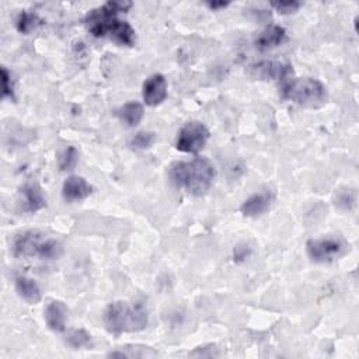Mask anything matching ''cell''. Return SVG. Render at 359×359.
Returning a JSON list of instances; mask_svg holds the SVG:
<instances>
[{
  "label": "cell",
  "mask_w": 359,
  "mask_h": 359,
  "mask_svg": "<svg viewBox=\"0 0 359 359\" xmlns=\"http://www.w3.org/2000/svg\"><path fill=\"white\" fill-rule=\"evenodd\" d=\"M132 3L130 2H108L104 6L91 10L84 24L90 34L97 38L110 37L119 45L132 47L137 43V32L129 23L118 19L119 13H126Z\"/></svg>",
  "instance_id": "6da1fadb"
},
{
  "label": "cell",
  "mask_w": 359,
  "mask_h": 359,
  "mask_svg": "<svg viewBox=\"0 0 359 359\" xmlns=\"http://www.w3.org/2000/svg\"><path fill=\"white\" fill-rule=\"evenodd\" d=\"M216 170L205 157H197L189 161L174 163L170 169V178L178 188L185 189L195 197H202L213 185Z\"/></svg>",
  "instance_id": "7a4b0ae2"
},
{
  "label": "cell",
  "mask_w": 359,
  "mask_h": 359,
  "mask_svg": "<svg viewBox=\"0 0 359 359\" xmlns=\"http://www.w3.org/2000/svg\"><path fill=\"white\" fill-rule=\"evenodd\" d=\"M103 321L108 333L119 336L124 333H137L146 329L149 316L142 302L129 305L128 302L118 301L110 303L106 308Z\"/></svg>",
  "instance_id": "3957f363"
},
{
  "label": "cell",
  "mask_w": 359,
  "mask_h": 359,
  "mask_svg": "<svg viewBox=\"0 0 359 359\" xmlns=\"http://www.w3.org/2000/svg\"><path fill=\"white\" fill-rule=\"evenodd\" d=\"M63 251L62 244L40 231H27L13 240V255L17 258L38 257L41 259H56Z\"/></svg>",
  "instance_id": "277c9868"
},
{
  "label": "cell",
  "mask_w": 359,
  "mask_h": 359,
  "mask_svg": "<svg viewBox=\"0 0 359 359\" xmlns=\"http://www.w3.org/2000/svg\"><path fill=\"white\" fill-rule=\"evenodd\" d=\"M282 97L301 107L319 108L327 103L329 93L320 80L303 78L286 83L282 89Z\"/></svg>",
  "instance_id": "5b68a950"
},
{
  "label": "cell",
  "mask_w": 359,
  "mask_h": 359,
  "mask_svg": "<svg viewBox=\"0 0 359 359\" xmlns=\"http://www.w3.org/2000/svg\"><path fill=\"white\" fill-rule=\"evenodd\" d=\"M209 135V129L202 122L189 121L180 129L176 139V149L183 153H198L208 143Z\"/></svg>",
  "instance_id": "8992f818"
},
{
  "label": "cell",
  "mask_w": 359,
  "mask_h": 359,
  "mask_svg": "<svg viewBox=\"0 0 359 359\" xmlns=\"http://www.w3.org/2000/svg\"><path fill=\"white\" fill-rule=\"evenodd\" d=\"M348 250L347 243L340 238L313 239L306 244L308 255L314 263H333Z\"/></svg>",
  "instance_id": "52a82bcc"
},
{
  "label": "cell",
  "mask_w": 359,
  "mask_h": 359,
  "mask_svg": "<svg viewBox=\"0 0 359 359\" xmlns=\"http://www.w3.org/2000/svg\"><path fill=\"white\" fill-rule=\"evenodd\" d=\"M250 75L254 79L266 82H281L293 75L290 65L279 60H263L250 67Z\"/></svg>",
  "instance_id": "ba28073f"
},
{
  "label": "cell",
  "mask_w": 359,
  "mask_h": 359,
  "mask_svg": "<svg viewBox=\"0 0 359 359\" xmlns=\"http://www.w3.org/2000/svg\"><path fill=\"white\" fill-rule=\"evenodd\" d=\"M275 200L277 195L273 189H263L247 198L242 204L240 212L247 218H258L271 209Z\"/></svg>",
  "instance_id": "9c48e42d"
},
{
  "label": "cell",
  "mask_w": 359,
  "mask_h": 359,
  "mask_svg": "<svg viewBox=\"0 0 359 359\" xmlns=\"http://www.w3.org/2000/svg\"><path fill=\"white\" fill-rule=\"evenodd\" d=\"M142 97L146 106L156 107L160 106L167 97V80L166 78L156 73L146 79L142 89Z\"/></svg>",
  "instance_id": "30bf717a"
},
{
  "label": "cell",
  "mask_w": 359,
  "mask_h": 359,
  "mask_svg": "<svg viewBox=\"0 0 359 359\" xmlns=\"http://www.w3.org/2000/svg\"><path fill=\"white\" fill-rule=\"evenodd\" d=\"M93 192V187L79 176H71L65 180L62 185V197L67 202H79L89 198Z\"/></svg>",
  "instance_id": "8fae6325"
},
{
  "label": "cell",
  "mask_w": 359,
  "mask_h": 359,
  "mask_svg": "<svg viewBox=\"0 0 359 359\" xmlns=\"http://www.w3.org/2000/svg\"><path fill=\"white\" fill-rule=\"evenodd\" d=\"M21 207L23 211L34 213L47 207V200L44 192L38 184H27L21 188Z\"/></svg>",
  "instance_id": "7c38bea8"
},
{
  "label": "cell",
  "mask_w": 359,
  "mask_h": 359,
  "mask_svg": "<svg viewBox=\"0 0 359 359\" xmlns=\"http://www.w3.org/2000/svg\"><path fill=\"white\" fill-rule=\"evenodd\" d=\"M45 321L54 333H63L67 330L68 308L59 301L51 302L45 309Z\"/></svg>",
  "instance_id": "4fadbf2b"
},
{
  "label": "cell",
  "mask_w": 359,
  "mask_h": 359,
  "mask_svg": "<svg viewBox=\"0 0 359 359\" xmlns=\"http://www.w3.org/2000/svg\"><path fill=\"white\" fill-rule=\"evenodd\" d=\"M14 285H16L17 295L28 305H37L41 302L43 292L34 279H31L28 277H17Z\"/></svg>",
  "instance_id": "5bb4252c"
},
{
  "label": "cell",
  "mask_w": 359,
  "mask_h": 359,
  "mask_svg": "<svg viewBox=\"0 0 359 359\" xmlns=\"http://www.w3.org/2000/svg\"><path fill=\"white\" fill-rule=\"evenodd\" d=\"M288 40L286 30L281 25H270L267 30L261 32L257 38L255 45L259 49H271L282 45Z\"/></svg>",
  "instance_id": "9a60e30c"
},
{
  "label": "cell",
  "mask_w": 359,
  "mask_h": 359,
  "mask_svg": "<svg viewBox=\"0 0 359 359\" xmlns=\"http://www.w3.org/2000/svg\"><path fill=\"white\" fill-rule=\"evenodd\" d=\"M118 117L124 124H126L130 128H134V126L139 125L145 117L143 106L139 103H135V102L126 103L125 106H122L118 110Z\"/></svg>",
  "instance_id": "2e32d148"
},
{
  "label": "cell",
  "mask_w": 359,
  "mask_h": 359,
  "mask_svg": "<svg viewBox=\"0 0 359 359\" xmlns=\"http://www.w3.org/2000/svg\"><path fill=\"white\" fill-rule=\"evenodd\" d=\"M41 24L43 20L37 14L28 12H21L16 21L17 30L21 32V34H31V32L36 31Z\"/></svg>",
  "instance_id": "e0dca14e"
},
{
  "label": "cell",
  "mask_w": 359,
  "mask_h": 359,
  "mask_svg": "<svg viewBox=\"0 0 359 359\" xmlns=\"http://www.w3.org/2000/svg\"><path fill=\"white\" fill-rule=\"evenodd\" d=\"M79 161V152L75 146H69L63 150L59 157V167L62 172L73 170Z\"/></svg>",
  "instance_id": "ac0fdd59"
},
{
  "label": "cell",
  "mask_w": 359,
  "mask_h": 359,
  "mask_svg": "<svg viewBox=\"0 0 359 359\" xmlns=\"http://www.w3.org/2000/svg\"><path fill=\"white\" fill-rule=\"evenodd\" d=\"M67 343L75 348V349H80L84 347H89L91 343V336L86 332V330H72L71 333H68L67 336Z\"/></svg>",
  "instance_id": "d6986e66"
},
{
  "label": "cell",
  "mask_w": 359,
  "mask_h": 359,
  "mask_svg": "<svg viewBox=\"0 0 359 359\" xmlns=\"http://www.w3.org/2000/svg\"><path fill=\"white\" fill-rule=\"evenodd\" d=\"M156 142V135L153 132H146V130H142V132H138L132 141H130V146L137 150H145L149 149L154 145Z\"/></svg>",
  "instance_id": "ffe728a7"
},
{
  "label": "cell",
  "mask_w": 359,
  "mask_h": 359,
  "mask_svg": "<svg viewBox=\"0 0 359 359\" xmlns=\"http://www.w3.org/2000/svg\"><path fill=\"white\" fill-rule=\"evenodd\" d=\"M302 3L297 0H282V2H273L271 8L275 9L279 14H292L301 9Z\"/></svg>",
  "instance_id": "44dd1931"
},
{
  "label": "cell",
  "mask_w": 359,
  "mask_h": 359,
  "mask_svg": "<svg viewBox=\"0 0 359 359\" xmlns=\"http://www.w3.org/2000/svg\"><path fill=\"white\" fill-rule=\"evenodd\" d=\"M2 80H3V97H5V99H6V97H9V99L14 100L16 95H14L13 76L6 68H2Z\"/></svg>",
  "instance_id": "7402d4cb"
},
{
  "label": "cell",
  "mask_w": 359,
  "mask_h": 359,
  "mask_svg": "<svg viewBox=\"0 0 359 359\" xmlns=\"http://www.w3.org/2000/svg\"><path fill=\"white\" fill-rule=\"evenodd\" d=\"M355 202V198H349V195H348V192H344L343 195H340V197H338V205H344V208H348V204H354Z\"/></svg>",
  "instance_id": "603a6c76"
},
{
  "label": "cell",
  "mask_w": 359,
  "mask_h": 359,
  "mask_svg": "<svg viewBox=\"0 0 359 359\" xmlns=\"http://www.w3.org/2000/svg\"><path fill=\"white\" fill-rule=\"evenodd\" d=\"M231 3L229 2H208L207 6L211 9V10H219V9H224L229 6Z\"/></svg>",
  "instance_id": "cb8c5ba5"
}]
</instances>
